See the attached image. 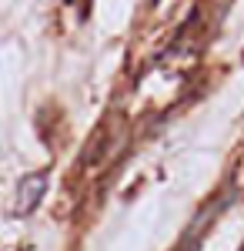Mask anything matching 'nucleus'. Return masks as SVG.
Instances as JSON below:
<instances>
[{"mask_svg":"<svg viewBox=\"0 0 244 251\" xmlns=\"http://www.w3.org/2000/svg\"><path fill=\"white\" fill-rule=\"evenodd\" d=\"M44 174H34V177H27L24 184H20V198H17V211H34L40 201V194H44Z\"/></svg>","mask_w":244,"mask_h":251,"instance_id":"obj_1","label":"nucleus"}]
</instances>
